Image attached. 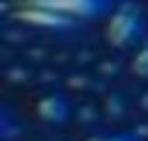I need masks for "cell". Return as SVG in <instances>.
I'll use <instances>...</instances> for the list:
<instances>
[{"label": "cell", "mask_w": 148, "mask_h": 141, "mask_svg": "<svg viewBox=\"0 0 148 141\" xmlns=\"http://www.w3.org/2000/svg\"><path fill=\"white\" fill-rule=\"evenodd\" d=\"M143 35V18L136 5H123L111 16L106 28V37L113 46H127Z\"/></svg>", "instance_id": "6da1fadb"}, {"label": "cell", "mask_w": 148, "mask_h": 141, "mask_svg": "<svg viewBox=\"0 0 148 141\" xmlns=\"http://www.w3.org/2000/svg\"><path fill=\"white\" fill-rule=\"evenodd\" d=\"M21 5L51 9V12L62 14V16L72 18V21L76 23V21H81V18L102 16V14L111 7V0H23Z\"/></svg>", "instance_id": "7a4b0ae2"}, {"label": "cell", "mask_w": 148, "mask_h": 141, "mask_svg": "<svg viewBox=\"0 0 148 141\" xmlns=\"http://www.w3.org/2000/svg\"><path fill=\"white\" fill-rule=\"evenodd\" d=\"M39 113L51 120V123H62L65 116H67V104L62 97H53V99H44L39 104Z\"/></svg>", "instance_id": "3957f363"}, {"label": "cell", "mask_w": 148, "mask_h": 141, "mask_svg": "<svg viewBox=\"0 0 148 141\" xmlns=\"http://www.w3.org/2000/svg\"><path fill=\"white\" fill-rule=\"evenodd\" d=\"M90 141H141L136 134H113V136H102V139H90Z\"/></svg>", "instance_id": "277c9868"}]
</instances>
